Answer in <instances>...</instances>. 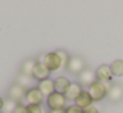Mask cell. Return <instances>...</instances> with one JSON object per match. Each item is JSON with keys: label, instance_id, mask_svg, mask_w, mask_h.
I'll use <instances>...</instances> for the list:
<instances>
[{"label": "cell", "instance_id": "6da1fadb", "mask_svg": "<svg viewBox=\"0 0 123 113\" xmlns=\"http://www.w3.org/2000/svg\"><path fill=\"white\" fill-rule=\"evenodd\" d=\"M49 71H57L61 65V60H60V56L57 55V52H50V53L44 55V57L40 60Z\"/></svg>", "mask_w": 123, "mask_h": 113}, {"label": "cell", "instance_id": "7a4b0ae2", "mask_svg": "<svg viewBox=\"0 0 123 113\" xmlns=\"http://www.w3.org/2000/svg\"><path fill=\"white\" fill-rule=\"evenodd\" d=\"M87 92L90 93L93 101H99V100H102L103 97L107 96V89H106V86H105L102 83H99V81H95V83H94L93 85L89 88Z\"/></svg>", "mask_w": 123, "mask_h": 113}, {"label": "cell", "instance_id": "3957f363", "mask_svg": "<svg viewBox=\"0 0 123 113\" xmlns=\"http://www.w3.org/2000/svg\"><path fill=\"white\" fill-rule=\"evenodd\" d=\"M65 104H66V97H65V94L54 92V93H52L50 96L48 97V105L52 110L64 109Z\"/></svg>", "mask_w": 123, "mask_h": 113}, {"label": "cell", "instance_id": "277c9868", "mask_svg": "<svg viewBox=\"0 0 123 113\" xmlns=\"http://www.w3.org/2000/svg\"><path fill=\"white\" fill-rule=\"evenodd\" d=\"M66 69H68V72H72V73H74V75H77V73L80 75V73L85 69V63H83V60L81 59L80 56H73L69 59Z\"/></svg>", "mask_w": 123, "mask_h": 113}, {"label": "cell", "instance_id": "5b68a950", "mask_svg": "<svg viewBox=\"0 0 123 113\" xmlns=\"http://www.w3.org/2000/svg\"><path fill=\"white\" fill-rule=\"evenodd\" d=\"M25 99L29 102V105H41V102L44 101V94L37 86H35L32 89H28Z\"/></svg>", "mask_w": 123, "mask_h": 113}, {"label": "cell", "instance_id": "8992f818", "mask_svg": "<svg viewBox=\"0 0 123 113\" xmlns=\"http://www.w3.org/2000/svg\"><path fill=\"white\" fill-rule=\"evenodd\" d=\"M27 92H28L27 89H24L23 86H20L19 84L15 83L13 85H11V88H9V91H8V97L11 100H13V101H16V102H20L25 96H27Z\"/></svg>", "mask_w": 123, "mask_h": 113}, {"label": "cell", "instance_id": "52a82bcc", "mask_svg": "<svg viewBox=\"0 0 123 113\" xmlns=\"http://www.w3.org/2000/svg\"><path fill=\"white\" fill-rule=\"evenodd\" d=\"M95 76L99 83H111V78H112L111 67L110 65H101V67H98Z\"/></svg>", "mask_w": 123, "mask_h": 113}, {"label": "cell", "instance_id": "ba28073f", "mask_svg": "<svg viewBox=\"0 0 123 113\" xmlns=\"http://www.w3.org/2000/svg\"><path fill=\"white\" fill-rule=\"evenodd\" d=\"M95 78H97L95 73L90 69H83L82 72L78 75V81H80V84L82 86H89V88H90V86L95 83Z\"/></svg>", "mask_w": 123, "mask_h": 113}, {"label": "cell", "instance_id": "9c48e42d", "mask_svg": "<svg viewBox=\"0 0 123 113\" xmlns=\"http://www.w3.org/2000/svg\"><path fill=\"white\" fill-rule=\"evenodd\" d=\"M49 75H50V71H49L41 61H37L35 69H33L32 77L35 78V80L44 81V80H46V78H49Z\"/></svg>", "mask_w": 123, "mask_h": 113}, {"label": "cell", "instance_id": "30bf717a", "mask_svg": "<svg viewBox=\"0 0 123 113\" xmlns=\"http://www.w3.org/2000/svg\"><path fill=\"white\" fill-rule=\"evenodd\" d=\"M70 84L72 83L69 81V78L64 77V76H60V77H57L56 80H54V92L61 93V94H65L66 91L69 89Z\"/></svg>", "mask_w": 123, "mask_h": 113}, {"label": "cell", "instance_id": "8fae6325", "mask_svg": "<svg viewBox=\"0 0 123 113\" xmlns=\"http://www.w3.org/2000/svg\"><path fill=\"white\" fill-rule=\"evenodd\" d=\"M91 102H93V99H91L90 93L87 91H82L80 93V96L75 99V105L82 109H86V108L91 106Z\"/></svg>", "mask_w": 123, "mask_h": 113}, {"label": "cell", "instance_id": "7c38bea8", "mask_svg": "<svg viewBox=\"0 0 123 113\" xmlns=\"http://www.w3.org/2000/svg\"><path fill=\"white\" fill-rule=\"evenodd\" d=\"M38 89L41 91V93L44 94V96H50L52 93H54V81L50 80V78H46V80L44 81H40L38 83Z\"/></svg>", "mask_w": 123, "mask_h": 113}, {"label": "cell", "instance_id": "4fadbf2b", "mask_svg": "<svg viewBox=\"0 0 123 113\" xmlns=\"http://www.w3.org/2000/svg\"><path fill=\"white\" fill-rule=\"evenodd\" d=\"M107 97L110 101H119L123 97V86L122 85H112L111 89L107 92Z\"/></svg>", "mask_w": 123, "mask_h": 113}, {"label": "cell", "instance_id": "5bb4252c", "mask_svg": "<svg viewBox=\"0 0 123 113\" xmlns=\"http://www.w3.org/2000/svg\"><path fill=\"white\" fill-rule=\"evenodd\" d=\"M81 92H82V89H81L80 84L72 83V84H70V86H69V89H68L66 93H65V97H66V100H74V101H75V99L80 96Z\"/></svg>", "mask_w": 123, "mask_h": 113}, {"label": "cell", "instance_id": "9a60e30c", "mask_svg": "<svg viewBox=\"0 0 123 113\" xmlns=\"http://www.w3.org/2000/svg\"><path fill=\"white\" fill-rule=\"evenodd\" d=\"M16 84H19L20 86H23V88L27 89V91H28V88H29V89L35 88V86H32V85H33V77H32V76L23 75V73L17 76V78H16Z\"/></svg>", "mask_w": 123, "mask_h": 113}, {"label": "cell", "instance_id": "2e32d148", "mask_svg": "<svg viewBox=\"0 0 123 113\" xmlns=\"http://www.w3.org/2000/svg\"><path fill=\"white\" fill-rule=\"evenodd\" d=\"M36 64H37V61H35V60H25L21 65V73L27 76H32Z\"/></svg>", "mask_w": 123, "mask_h": 113}, {"label": "cell", "instance_id": "e0dca14e", "mask_svg": "<svg viewBox=\"0 0 123 113\" xmlns=\"http://www.w3.org/2000/svg\"><path fill=\"white\" fill-rule=\"evenodd\" d=\"M110 67H111V72L114 76H118V77L123 76V60H115Z\"/></svg>", "mask_w": 123, "mask_h": 113}, {"label": "cell", "instance_id": "ac0fdd59", "mask_svg": "<svg viewBox=\"0 0 123 113\" xmlns=\"http://www.w3.org/2000/svg\"><path fill=\"white\" fill-rule=\"evenodd\" d=\"M16 106H17V102L8 99V100H4V105H3V109L1 110H3V113H13Z\"/></svg>", "mask_w": 123, "mask_h": 113}, {"label": "cell", "instance_id": "d6986e66", "mask_svg": "<svg viewBox=\"0 0 123 113\" xmlns=\"http://www.w3.org/2000/svg\"><path fill=\"white\" fill-rule=\"evenodd\" d=\"M57 55L60 56V60H61V65L64 68H66V65H68V63H69V55L66 53L65 51H57Z\"/></svg>", "mask_w": 123, "mask_h": 113}, {"label": "cell", "instance_id": "ffe728a7", "mask_svg": "<svg viewBox=\"0 0 123 113\" xmlns=\"http://www.w3.org/2000/svg\"><path fill=\"white\" fill-rule=\"evenodd\" d=\"M27 113H45L41 105H27Z\"/></svg>", "mask_w": 123, "mask_h": 113}, {"label": "cell", "instance_id": "44dd1931", "mask_svg": "<svg viewBox=\"0 0 123 113\" xmlns=\"http://www.w3.org/2000/svg\"><path fill=\"white\" fill-rule=\"evenodd\" d=\"M65 112L66 113H83V109L80 108V106H77V105H72V106L66 108Z\"/></svg>", "mask_w": 123, "mask_h": 113}, {"label": "cell", "instance_id": "7402d4cb", "mask_svg": "<svg viewBox=\"0 0 123 113\" xmlns=\"http://www.w3.org/2000/svg\"><path fill=\"white\" fill-rule=\"evenodd\" d=\"M13 113H27V106H24L23 104H17V106L13 110Z\"/></svg>", "mask_w": 123, "mask_h": 113}, {"label": "cell", "instance_id": "603a6c76", "mask_svg": "<svg viewBox=\"0 0 123 113\" xmlns=\"http://www.w3.org/2000/svg\"><path fill=\"white\" fill-rule=\"evenodd\" d=\"M83 113H99V110L97 109L95 106H89V108H86V109H83Z\"/></svg>", "mask_w": 123, "mask_h": 113}, {"label": "cell", "instance_id": "cb8c5ba5", "mask_svg": "<svg viewBox=\"0 0 123 113\" xmlns=\"http://www.w3.org/2000/svg\"><path fill=\"white\" fill-rule=\"evenodd\" d=\"M49 113H66L65 109H57V110H50Z\"/></svg>", "mask_w": 123, "mask_h": 113}, {"label": "cell", "instance_id": "d4e9b609", "mask_svg": "<svg viewBox=\"0 0 123 113\" xmlns=\"http://www.w3.org/2000/svg\"><path fill=\"white\" fill-rule=\"evenodd\" d=\"M3 105H4V100L1 99V97H0V110L3 109Z\"/></svg>", "mask_w": 123, "mask_h": 113}, {"label": "cell", "instance_id": "484cf974", "mask_svg": "<svg viewBox=\"0 0 123 113\" xmlns=\"http://www.w3.org/2000/svg\"><path fill=\"white\" fill-rule=\"evenodd\" d=\"M0 113H3V112H1V110H0Z\"/></svg>", "mask_w": 123, "mask_h": 113}]
</instances>
